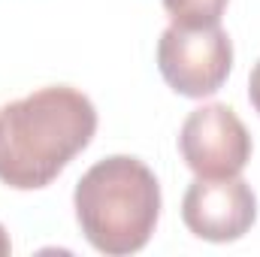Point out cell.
Returning <instances> with one entry per match:
<instances>
[{"mask_svg":"<svg viewBox=\"0 0 260 257\" xmlns=\"http://www.w3.org/2000/svg\"><path fill=\"white\" fill-rule=\"evenodd\" d=\"M94 130V103L70 85H49L0 106V182L15 191L52 185L88 148Z\"/></svg>","mask_w":260,"mask_h":257,"instance_id":"6da1fadb","label":"cell"},{"mask_svg":"<svg viewBox=\"0 0 260 257\" xmlns=\"http://www.w3.org/2000/svg\"><path fill=\"white\" fill-rule=\"evenodd\" d=\"M73 206L85 239L100 254H136L157 227L160 185L139 157L112 154L79 179Z\"/></svg>","mask_w":260,"mask_h":257,"instance_id":"7a4b0ae2","label":"cell"},{"mask_svg":"<svg viewBox=\"0 0 260 257\" xmlns=\"http://www.w3.org/2000/svg\"><path fill=\"white\" fill-rule=\"evenodd\" d=\"M157 70L182 97H209L221 91L233 70V43L221 27L185 30L170 24L157 40Z\"/></svg>","mask_w":260,"mask_h":257,"instance_id":"3957f363","label":"cell"},{"mask_svg":"<svg viewBox=\"0 0 260 257\" xmlns=\"http://www.w3.org/2000/svg\"><path fill=\"white\" fill-rule=\"evenodd\" d=\"M179 151L197 179H233L251 160V133L230 106L209 103L185 118Z\"/></svg>","mask_w":260,"mask_h":257,"instance_id":"277c9868","label":"cell"},{"mask_svg":"<svg viewBox=\"0 0 260 257\" xmlns=\"http://www.w3.org/2000/svg\"><path fill=\"white\" fill-rule=\"evenodd\" d=\"M257 218V200L248 182L233 179H197L182 200L185 227L206 242H236Z\"/></svg>","mask_w":260,"mask_h":257,"instance_id":"5b68a950","label":"cell"},{"mask_svg":"<svg viewBox=\"0 0 260 257\" xmlns=\"http://www.w3.org/2000/svg\"><path fill=\"white\" fill-rule=\"evenodd\" d=\"M164 9L176 27L200 30V27H218L221 24L227 0H164Z\"/></svg>","mask_w":260,"mask_h":257,"instance_id":"8992f818","label":"cell"},{"mask_svg":"<svg viewBox=\"0 0 260 257\" xmlns=\"http://www.w3.org/2000/svg\"><path fill=\"white\" fill-rule=\"evenodd\" d=\"M248 100H251L254 112L260 115V61L254 64V70H251V76H248Z\"/></svg>","mask_w":260,"mask_h":257,"instance_id":"52a82bcc","label":"cell"},{"mask_svg":"<svg viewBox=\"0 0 260 257\" xmlns=\"http://www.w3.org/2000/svg\"><path fill=\"white\" fill-rule=\"evenodd\" d=\"M12 251V242H9V233L3 230V224H0V257H6Z\"/></svg>","mask_w":260,"mask_h":257,"instance_id":"ba28073f","label":"cell"}]
</instances>
